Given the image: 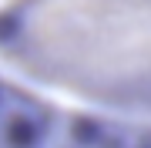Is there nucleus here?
Masks as SVG:
<instances>
[{"label": "nucleus", "instance_id": "f257e3e1", "mask_svg": "<svg viewBox=\"0 0 151 148\" xmlns=\"http://www.w3.org/2000/svg\"><path fill=\"white\" fill-rule=\"evenodd\" d=\"M0 57L84 104L151 118V0H7Z\"/></svg>", "mask_w": 151, "mask_h": 148}, {"label": "nucleus", "instance_id": "f03ea898", "mask_svg": "<svg viewBox=\"0 0 151 148\" xmlns=\"http://www.w3.org/2000/svg\"><path fill=\"white\" fill-rule=\"evenodd\" d=\"M0 148H17V145H10V142H4V138H0Z\"/></svg>", "mask_w": 151, "mask_h": 148}]
</instances>
